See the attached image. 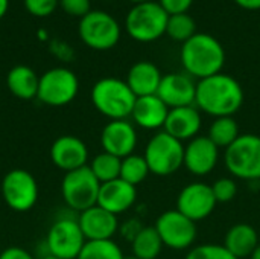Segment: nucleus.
I'll use <instances>...</instances> for the list:
<instances>
[{"mask_svg": "<svg viewBox=\"0 0 260 259\" xmlns=\"http://www.w3.org/2000/svg\"><path fill=\"white\" fill-rule=\"evenodd\" d=\"M197 34V23L192 15L187 14H177L169 15L168 26H166V35L172 38L174 41L184 43L189 38H192Z\"/></svg>", "mask_w": 260, "mask_h": 259, "instance_id": "c756f323", "label": "nucleus"}, {"mask_svg": "<svg viewBox=\"0 0 260 259\" xmlns=\"http://www.w3.org/2000/svg\"><path fill=\"white\" fill-rule=\"evenodd\" d=\"M201 124H203V118L197 105L178 107L169 110L163 131H166L168 134H171L180 142H186V140L189 142L198 136L201 130Z\"/></svg>", "mask_w": 260, "mask_h": 259, "instance_id": "6ab92c4d", "label": "nucleus"}, {"mask_svg": "<svg viewBox=\"0 0 260 259\" xmlns=\"http://www.w3.org/2000/svg\"><path fill=\"white\" fill-rule=\"evenodd\" d=\"M0 259H35L27 250L18 247V246H11L5 249L0 253Z\"/></svg>", "mask_w": 260, "mask_h": 259, "instance_id": "e433bc0d", "label": "nucleus"}, {"mask_svg": "<svg viewBox=\"0 0 260 259\" xmlns=\"http://www.w3.org/2000/svg\"><path fill=\"white\" fill-rule=\"evenodd\" d=\"M241 136L239 133V125L238 121L233 116H224V118H215V121L210 124L209 134L207 137L221 150H227L238 137Z\"/></svg>", "mask_w": 260, "mask_h": 259, "instance_id": "a878e982", "label": "nucleus"}, {"mask_svg": "<svg viewBox=\"0 0 260 259\" xmlns=\"http://www.w3.org/2000/svg\"><path fill=\"white\" fill-rule=\"evenodd\" d=\"M154 227L158 232L163 246L172 250L192 249L198 234L197 223L177 209H171L158 215Z\"/></svg>", "mask_w": 260, "mask_h": 259, "instance_id": "9d476101", "label": "nucleus"}, {"mask_svg": "<svg viewBox=\"0 0 260 259\" xmlns=\"http://www.w3.org/2000/svg\"><path fill=\"white\" fill-rule=\"evenodd\" d=\"M59 0H24V6L27 12H30L35 17L50 15L56 9Z\"/></svg>", "mask_w": 260, "mask_h": 259, "instance_id": "473e14b6", "label": "nucleus"}, {"mask_svg": "<svg viewBox=\"0 0 260 259\" xmlns=\"http://www.w3.org/2000/svg\"><path fill=\"white\" fill-rule=\"evenodd\" d=\"M250 259H260V244L256 247V249H254V252L251 253Z\"/></svg>", "mask_w": 260, "mask_h": 259, "instance_id": "ea45409f", "label": "nucleus"}, {"mask_svg": "<svg viewBox=\"0 0 260 259\" xmlns=\"http://www.w3.org/2000/svg\"><path fill=\"white\" fill-rule=\"evenodd\" d=\"M2 195L9 209L27 212L38 200L37 180L26 169H11L2 180Z\"/></svg>", "mask_w": 260, "mask_h": 259, "instance_id": "f8f14e48", "label": "nucleus"}, {"mask_svg": "<svg viewBox=\"0 0 260 259\" xmlns=\"http://www.w3.org/2000/svg\"><path fill=\"white\" fill-rule=\"evenodd\" d=\"M41 259H61V258H56V256H52V255H46V256H43Z\"/></svg>", "mask_w": 260, "mask_h": 259, "instance_id": "79ce46f5", "label": "nucleus"}, {"mask_svg": "<svg viewBox=\"0 0 260 259\" xmlns=\"http://www.w3.org/2000/svg\"><path fill=\"white\" fill-rule=\"evenodd\" d=\"M120 165H122V159L102 151L91 159L88 168L102 185L120 177Z\"/></svg>", "mask_w": 260, "mask_h": 259, "instance_id": "bb28decb", "label": "nucleus"}, {"mask_svg": "<svg viewBox=\"0 0 260 259\" xmlns=\"http://www.w3.org/2000/svg\"><path fill=\"white\" fill-rule=\"evenodd\" d=\"M136 200H137L136 186L126 183L122 179H116L101 185L98 206L114 215H120L128 209H131Z\"/></svg>", "mask_w": 260, "mask_h": 259, "instance_id": "aec40b11", "label": "nucleus"}, {"mask_svg": "<svg viewBox=\"0 0 260 259\" xmlns=\"http://www.w3.org/2000/svg\"><path fill=\"white\" fill-rule=\"evenodd\" d=\"M40 76L29 66H15L6 75L8 90L18 99L30 101L38 95Z\"/></svg>", "mask_w": 260, "mask_h": 259, "instance_id": "b1692460", "label": "nucleus"}, {"mask_svg": "<svg viewBox=\"0 0 260 259\" xmlns=\"http://www.w3.org/2000/svg\"><path fill=\"white\" fill-rule=\"evenodd\" d=\"M149 174H151V171H149V166H148V163H146L143 156L131 154V156L122 159L120 177L119 179L125 180L126 183H129V185L137 188V185L145 182Z\"/></svg>", "mask_w": 260, "mask_h": 259, "instance_id": "cd10ccee", "label": "nucleus"}, {"mask_svg": "<svg viewBox=\"0 0 260 259\" xmlns=\"http://www.w3.org/2000/svg\"><path fill=\"white\" fill-rule=\"evenodd\" d=\"M169 107L157 96H142L136 99L131 118L136 125L143 130H160L165 127L169 114Z\"/></svg>", "mask_w": 260, "mask_h": 259, "instance_id": "412c9836", "label": "nucleus"}, {"mask_svg": "<svg viewBox=\"0 0 260 259\" xmlns=\"http://www.w3.org/2000/svg\"><path fill=\"white\" fill-rule=\"evenodd\" d=\"M180 60L184 72L192 78L204 79L222 72L225 50L218 38L207 32H197L183 43Z\"/></svg>", "mask_w": 260, "mask_h": 259, "instance_id": "f03ea898", "label": "nucleus"}, {"mask_svg": "<svg viewBox=\"0 0 260 259\" xmlns=\"http://www.w3.org/2000/svg\"><path fill=\"white\" fill-rule=\"evenodd\" d=\"M161 8L169 14V15H177V14H187L190 9L193 0H157Z\"/></svg>", "mask_w": 260, "mask_h": 259, "instance_id": "f704fd0d", "label": "nucleus"}, {"mask_svg": "<svg viewBox=\"0 0 260 259\" xmlns=\"http://www.w3.org/2000/svg\"><path fill=\"white\" fill-rule=\"evenodd\" d=\"M224 162L233 179H260V136L241 134L224 153Z\"/></svg>", "mask_w": 260, "mask_h": 259, "instance_id": "423d86ee", "label": "nucleus"}, {"mask_svg": "<svg viewBox=\"0 0 260 259\" xmlns=\"http://www.w3.org/2000/svg\"><path fill=\"white\" fill-rule=\"evenodd\" d=\"M136 95L126 81L119 78H102L91 89L94 108L110 121L128 119L136 104Z\"/></svg>", "mask_w": 260, "mask_h": 259, "instance_id": "7ed1b4c3", "label": "nucleus"}, {"mask_svg": "<svg viewBox=\"0 0 260 259\" xmlns=\"http://www.w3.org/2000/svg\"><path fill=\"white\" fill-rule=\"evenodd\" d=\"M85 237L79 227L78 218H59L56 220L47 235H46V247L49 255L61 259H76L81 253Z\"/></svg>", "mask_w": 260, "mask_h": 259, "instance_id": "9b49d317", "label": "nucleus"}, {"mask_svg": "<svg viewBox=\"0 0 260 259\" xmlns=\"http://www.w3.org/2000/svg\"><path fill=\"white\" fill-rule=\"evenodd\" d=\"M169 14L155 0L134 5L125 18L128 35L139 43H152L166 34Z\"/></svg>", "mask_w": 260, "mask_h": 259, "instance_id": "20e7f679", "label": "nucleus"}, {"mask_svg": "<svg viewBox=\"0 0 260 259\" xmlns=\"http://www.w3.org/2000/svg\"><path fill=\"white\" fill-rule=\"evenodd\" d=\"M157 96L169 108L195 105L197 82L186 72L166 73L161 78L160 87L157 90Z\"/></svg>", "mask_w": 260, "mask_h": 259, "instance_id": "2eb2a0df", "label": "nucleus"}, {"mask_svg": "<svg viewBox=\"0 0 260 259\" xmlns=\"http://www.w3.org/2000/svg\"><path fill=\"white\" fill-rule=\"evenodd\" d=\"M242 104L244 89L232 75L221 72L197 82L195 105L209 116H235Z\"/></svg>", "mask_w": 260, "mask_h": 259, "instance_id": "f257e3e1", "label": "nucleus"}, {"mask_svg": "<svg viewBox=\"0 0 260 259\" xmlns=\"http://www.w3.org/2000/svg\"><path fill=\"white\" fill-rule=\"evenodd\" d=\"M186 259H238L222 244H200L192 247Z\"/></svg>", "mask_w": 260, "mask_h": 259, "instance_id": "7c9ffc66", "label": "nucleus"}, {"mask_svg": "<svg viewBox=\"0 0 260 259\" xmlns=\"http://www.w3.org/2000/svg\"><path fill=\"white\" fill-rule=\"evenodd\" d=\"M137 140L139 137L136 127L128 119L110 121L101 133L102 150L119 159L134 154Z\"/></svg>", "mask_w": 260, "mask_h": 259, "instance_id": "4468645a", "label": "nucleus"}, {"mask_svg": "<svg viewBox=\"0 0 260 259\" xmlns=\"http://www.w3.org/2000/svg\"><path fill=\"white\" fill-rule=\"evenodd\" d=\"M216 198L212 186L203 182H193L186 185L177 198V211L198 223L206 220L216 208Z\"/></svg>", "mask_w": 260, "mask_h": 259, "instance_id": "ddd939ff", "label": "nucleus"}, {"mask_svg": "<svg viewBox=\"0 0 260 259\" xmlns=\"http://www.w3.org/2000/svg\"><path fill=\"white\" fill-rule=\"evenodd\" d=\"M163 247V241L154 226H143L131 241L133 255L139 259H157Z\"/></svg>", "mask_w": 260, "mask_h": 259, "instance_id": "393cba45", "label": "nucleus"}, {"mask_svg": "<svg viewBox=\"0 0 260 259\" xmlns=\"http://www.w3.org/2000/svg\"><path fill=\"white\" fill-rule=\"evenodd\" d=\"M122 249L113 240L85 241L76 259H123Z\"/></svg>", "mask_w": 260, "mask_h": 259, "instance_id": "c85d7f7f", "label": "nucleus"}, {"mask_svg": "<svg viewBox=\"0 0 260 259\" xmlns=\"http://www.w3.org/2000/svg\"><path fill=\"white\" fill-rule=\"evenodd\" d=\"M142 229H143V226L140 224V221L136 220V218H133V220H128V221L120 227V232H122V237H123V238L133 241V240L136 238V235H137Z\"/></svg>", "mask_w": 260, "mask_h": 259, "instance_id": "c9c22d12", "label": "nucleus"}, {"mask_svg": "<svg viewBox=\"0 0 260 259\" xmlns=\"http://www.w3.org/2000/svg\"><path fill=\"white\" fill-rule=\"evenodd\" d=\"M239 8L247 11H259L260 0H233Z\"/></svg>", "mask_w": 260, "mask_h": 259, "instance_id": "4c0bfd02", "label": "nucleus"}, {"mask_svg": "<svg viewBox=\"0 0 260 259\" xmlns=\"http://www.w3.org/2000/svg\"><path fill=\"white\" fill-rule=\"evenodd\" d=\"M123 259H139V258H136L134 255H129V256H125V258H123Z\"/></svg>", "mask_w": 260, "mask_h": 259, "instance_id": "37998d69", "label": "nucleus"}, {"mask_svg": "<svg viewBox=\"0 0 260 259\" xmlns=\"http://www.w3.org/2000/svg\"><path fill=\"white\" fill-rule=\"evenodd\" d=\"M259 183H260V179H259Z\"/></svg>", "mask_w": 260, "mask_h": 259, "instance_id": "a18cd8bd", "label": "nucleus"}, {"mask_svg": "<svg viewBox=\"0 0 260 259\" xmlns=\"http://www.w3.org/2000/svg\"><path fill=\"white\" fill-rule=\"evenodd\" d=\"M257 231L247 223H238L232 226L224 238V247L238 259L250 258L254 249L259 246Z\"/></svg>", "mask_w": 260, "mask_h": 259, "instance_id": "5701e85b", "label": "nucleus"}, {"mask_svg": "<svg viewBox=\"0 0 260 259\" xmlns=\"http://www.w3.org/2000/svg\"><path fill=\"white\" fill-rule=\"evenodd\" d=\"M79 90L78 76L64 67H53L40 76L37 99L50 107L70 104Z\"/></svg>", "mask_w": 260, "mask_h": 259, "instance_id": "1a4fd4ad", "label": "nucleus"}, {"mask_svg": "<svg viewBox=\"0 0 260 259\" xmlns=\"http://www.w3.org/2000/svg\"><path fill=\"white\" fill-rule=\"evenodd\" d=\"M128 2H131V3H134V5H137V3H143V2H149V0H128Z\"/></svg>", "mask_w": 260, "mask_h": 259, "instance_id": "a19ab883", "label": "nucleus"}, {"mask_svg": "<svg viewBox=\"0 0 260 259\" xmlns=\"http://www.w3.org/2000/svg\"><path fill=\"white\" fill-rule=\"evenodd\" d=\"M160 69L151 61H139L131 66L126 75V84L136 95V98L157 95V90L161 82Z\"/></svg>", "mask_w": 260, "mask_h": 259, "instance_id": "4be33fe9", "label": "nucleus"}, {"mask_svg": "<svg viewBox=\"0 0 260 259\" xmlns=\"http://www.w3.org/2000/svg\"><path fill=\"white\" fill-rule=\"evenodd\" d=\"M143 157L151 174L168 177L175 174L183 166L184 145L166 131H158L148 140Z\"/></svg>", "mask_w": 260, "mask_h": 259, "instance_id": "39448f33", "label": "nucleus"}, {"mask_svg": "<svg viewBox=\"0 0 260 259\" xmlns=\"http://www.w3.org/2000/svg\"><path fill=\"white\" fill-rule=\"evenodd\" d=\"M210 186L216 198V203H229L238 194V185L233 177H221L215 180V183Z\"/></svg>", "mask_w": 260, "mask_h": 259, "instance_id": "2f4dec72", "label": "nucleus"}, {"mask_svg": "<svg viewBox=\"0 0 260 259\" xmlns=\"http://www.w3.org/2000/svg\"><path fill=\"white\" fill-rule=\"evenodd\" d=\"M219 160V148L207 137L197 136L184 147V163L183 166L197 177L210 174Z\"/></svg>", "mask_w": 260, "mask_h": 259, "instance_id": "dca6fc26", "label": "nucleus"}, {"mask_svg": "<svg viewBox=\"0 0 260 259\" xmlns=\"http://www.w3.org/2000/svg\"><path fill=\"white\" fill-rule=\"evenodd\" d=\"M78 223L87 241L113 240L119 231L117 215L102 209L98 205L79 212Z\"/></svg>", "mask_w": 260, "mask_h": 259, "instance_id": "a211bd4d", "label": "nucleus"}, {"mask_svg": "<svg viewBox=\"0 0 260 259\" xmlns=\"http://www.w3.org/2000/svg\"><path fill=\"white\" fill-rule=\"evenodd\" d=\"M101 183L87 166L66 172L61 182V195L69 209L82 212L98 205Z\"/></svg>", "mask_w": 260, "mask_h": 259, "instance_id": "0eeeda50", "label": "nucleus"}, {"mask_svg": "<svg viewBox=\"0 0 260 259\" xmlns=\"http://www.w3.org/2000/svg\"><path fill=\"white\" fill-rule=\"evenodd\" d=\"M78 32L81 40L94 50L113 49L120 40L117 20L104 11H90L79 21Z\"/></svg>", "mask_w": 260, "mask_h": 259, "instance_id": "6e6552de", "label": "nucleus"}, {"mask_svg": "<svg viewBox=\"0 0 260 259\" xmlns=\"http://www.w3.org/2000/svg\"><path fill=\"white\" fill-rule=\"evenodd\" d=\"M59 5H61L62 11H66L67 14L81 17V18L91 11L90 0H59Z\"/></svg>", "mask_w": 260, "mask_h": 259, "instance_id": "72a5a7b5", "label": "nucleus"}, {"mask_svg": "<svg viewBox=\"0 0 260 259\" xmlns=\"http://www.w3.org/2000/svg\"><path fill=\"white\" fill-rule=\"evenodd\" d=\"M50 160L61 171L70 172L78 168L87 166L88 148L82 139L72 134H64L55 139V142L52 143Z\"/></svg>", "mask_w": 260, "mask_h": 259, "instance_id": "f3484780", "label": "nucleus"}, {"mask_svg": "<svg viewBox=\"0 0 260 259\" xmlns=\"http://www.w3.org/2000/svg\"><path fill=\"white\" fill-rule=\"evenodd\" d=\"M8 8H9V0H0V20L8 12Z\"/></svg>", "mask_w": 260, "mask_h": 259, "instance_id": "58836bf2", "label": "nucleus"}, {"mask_svg": "<svg viewBox=\"0 0 260 259\" xmlns=\"http://www.w3.org/2000/svg\"><path fill=\"white\" fill-rule=\"evenodd\" d=\"M107 2H111V0H107Z\"/></svg>", "mask_w": 260, "mask_h": 259, "instance_id": "c03bdc74", "label": "nucleus"}]
</instances>
